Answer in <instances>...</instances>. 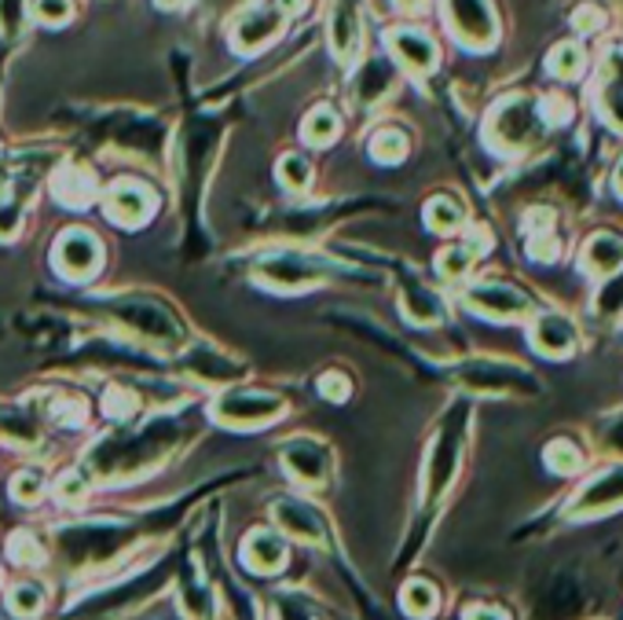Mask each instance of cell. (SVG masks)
I'll use <instances>...</instances> for the list:
<instances>
[{"instance_id":"4dcf8cb0","label":"cell","mask_w":623,"mask_h":620,"mask_svg":"<svg viewBox=\"0 0 623 620\" xmlns=\"http://www.w3.org/2000/svg\"><path fill=\"white\" fill-rule=\"evenodd\" d=\"M8 603H12L15 617H37L45 606V592H41V584H15Z\"/></svg>"},{"instance_id":"3957f363","label":"cell","mask_w":623,"mask_h":620,"mask_svg":"<svg viewBox=\"0 0 623 620\" xmlns=\"http://www.w3.org/2000/svg\"><path fill=\"white\" fill-rule=\"evenodd\" d=\"M209 412L228 426H268L286 412V400L276 393H260V389H224Z\"/></svg>"},{"instance_id":"f6af8a7d","label":"cell","mask_w":623,"mask_h":620,"mask_svg":"<svg viewBox=\"0 0 623 620\" xmlns=\"http://www.w3.org/2000/svg\"><path fill=\"white\" fill-rule=\"evenodd\" d=\"M162 8H176V4H184V0H158Z\"/></svg>"},{"instance_id":"f1b7e54d","label":"cell","mask_w":623,"mask_h":620,"mask_svg":"<svg viewBox=\"0 0 623 620\" xmlns=\"http://www.w3.org/2000/svg\"><path fill=\"white\" fill-rule=\"evenodd\" d=\"M583 66H587V56H583V48L572 45V41L558 45L547 59V70L554 77H561V82H576V77L583 74Z\"/></svg>"},{"instance_id":"60d3db41","label":"cell","mask_w":623,"mask_h":620,"mask_svg":"<svg viewBox=\"0 0 623 620\" xmlns=\"http://www.w3.org/2000/svg\"><path fill=\"white\" fill-rule=\"evenodd\" d=\"M19 19H23V12H19V0H0V29H4V34H15Z\"/></svg>"},{"instance_id":"277c9868","label":"cell","mask_w":623,"mask_h":620,"mask_svg":"<svg viewBox=\"0 0 623 620\" xmlns=\"http://www.w3.org/2000/svg\"><path fill=\"white\" fill-rule=\"evenodd\" d=\"M459 382L474 393H539V382L525 367L488 356L466 360V367H459Z\"/></svg>"},{"instance_id":"d4e9b609","label":"cell","mask_w":623,"mask_h":620,"mask_svg":"<svg viewBox=\"0 0 623 620\" xmlns=\"http://www.w3.org/2000/svg\"><path fill=\"white\" fill-rule=\"evenodd\" d=\"M338 133H341V118L334 107H316V111L305 118V129H301V136H305L312 147L334 144Z\"/></svg>"},{"instance_id":"f546056e","label":"cell","mask_w":623,"mask_h":620,"mask_svg":"<svg viewBox=\"0 0 623 620\" xmlns=\"http://www.w3.org/2000/svg\"><path fill=\"white\" fill-rule=\"evenodd\" d=\"M276 177H279V184L290 187V192H308V184H312V162L305 155H283L279 158V166H276Z\"/></svg>"},{"instance_id":"e575fe53","label":"cell","mask_w":623,"mask_h":620,"mask_svg":"<svg viewBox=\"0 0 623 620\" xmlns=\"http://www.w3.org/2000/svg\"><path fill=\"white\" fill-rule=\"evenodd\" d=\"M598 445L606 448V452H612V455L623 459V412L609 415L606 423L598 426Z\"/></svg>"},{"instance_id":"e0dca14e","label":"cell","mask_w":623,"mask_h":620,"mask_svg":"<svg viewBox=\"0 0 623 620\" xmlns=\"http://www.w3.org/2000/svg\"><path fill=\"white\" fill-rule=\"evenodd\" d=\"M271 514H276V522H279V528H283L286 536L305 539V544H323L327 525H323V518H319V510L312 503H301V499H279Z\"/></svg>"},{"instance_id":"d6a6232c","label":"cell","mask_w":623,"mask_h":620,"mask_svg":"<svg viewBox=\"0 0 623 620\" xmlns=\"http://www.w3.org/2000/svg\"><path fill=\"white\" fill-rule=\"evenodd\" d=\"M8 555H12V562H19V566H41L45 562V551H41V544H37L34 533H15L12 544H8Z\"/></svg>"},{"instance_id":"2e32d148","label":"cell","mask_w":623,"mask_h":620,"mask_svg":"<svg viewBox=\"0 0 623 620\" xmlns=\"http://www.w3.org/2000/svg\"><path fill=\"white\" fill-rule=\"evenodd\" d=\"M389 48H393V56L400 59V66H407L411 74H429L440 59L433 37L422 34V29H411V26L393 29V34H389Z\"/></svg>"},{"instance_id":"d590c367","label":"cell","mask_w":623,"mask_h":620,"mask_svg":"<svg viewBox=\"0 0 623 620\" xmlns=\"http://www.w3.org/2000/svg\"><path fill=\"white\" fill-rule=\"evenodd\" d=\"M34 15L48 26H63L70 23V15H74V4H70V0H37Z\"/></svg>"},{"instance_id":"f35d334b","label":"cell","mask_w":623,"mask_h":620,"mask_svg":"<svg viewBox=\"0 0 623 620\" xmlns=\"http://www.w3.org/2000/svg\"><path fill=\"white\" fill-rule=\"evenodd\" d=\"M319 393L330 397V400H345L349 397V378L338 375V372H327L323 378H319Z\"/></svg>"},{"instance_id":"1f68e13d","label":"cell","mask_w":623,"mask_h":620,"mask_svg":"<svg viewBox=\"0 0 623 620\" xmlns=\"http://www.w3.org/2000/svg\"><path fill=\"white\" fill-rule=\"evenodd\" d=\"M45 496V474L41 470H19L12 482V499L19 503H37Z\"/></svg>"},{"instance_id":"484cf974","label":"cell","mask_w":623,"mask_h":620,"mask_svg":"<svg viewBox=\"0 0 623 620\" xmlns=\"http://www.w3.org/2000/svg\"><path fill=\"white\" fill-rule=\"evenodd\" d=\"M404 613L407 617H415V620H429L437 613V606H440V595H437V587L429 584V580H411V584L404 587Z\"/></svg>"},{"instance_id":"7a4b0ae2","label":"cell","mask_w":623,"mask_h":620,"mask_svg":"<svg viewBox=\"0 0 623 620\" xmlns=\"http://www.w3.org/2000/svg\"><path fill=\"white\" fill-rule=\"evenodd\" d=\"M466 308L477 313L480 319H496V324H514L536 313V302L514 283H502V279H480L466 290Z\"/></svg>"},{"instance_id":"5bb4252c","label":"cell","mask_w":623,"mask_h":620,"mask_svg":"<svg viewBox=\"0 0 623 620\" xmlns=\"http://www.w3.org/2000/svg\"><path fill=\"white\" fill-rule=\"evenodd\" d=\"M579 272L590 279H612L623 272V235L620 232H595L579 250Z\"/></svg>"},{"instance_id":"ab89813d","label":"cell","mask_w":623,"mask_h":620,"mask_svg":"<svg viewBox=\"0 0 623 620\" xmlns=\"http://www.w3.org/2000/svg\"><path fill=\"white\" fill-rule=\"evenodd\" d=\"M276 620H312V613L305 609L301 598H279V609H276Z\"/></svg>"},{"instance_id":"7bdbcfd3","label":"cell","mask_w":623,"mask_h":620,"mask_svg":"<svg viewBox=\"0 0 623 620\" xmlns=\"http://www.w3.org/2000/svg\"><path fill=\"white\" fill-rule=\"evenodd\" d=\"M308 8V0H279V12L283 15H301Z\"/></svg>"},{"instance_id":"52a82bcc","label":"cell","mask_w":623,"mask_h":620,"mask_svg":"<svg viewBox=\"0 0 623 620\" xmlns=\"http://www.w3.org/2000/svg\"><path fill=\"white\" fill-rule=\"evenodd\" d=\"M110 313H114L118 324L133 327L136 335L150 338V342H180L184 331L166 308H158L147 297H122V302H110Z\"/></svg>"},{"instance_id":"6da1fadb","label":"cell","mask_w":623,"mask_h":620,"mask_svg":"<svg viewBox=\"0 0 623 620\" xmlns=\"http://www.w3.org/2000/svg\"><path fill=\"white\" fill-rule=\"evenodd\" d=\"M547 125V114H542V104L528 96H514L502 99V104L491 107L488 114V147L499 155H521L525 147H532Z\"/></svg>"},{"instance_id":"7402d4cb","label":"cell","mask_w":623,"mask_h":620,"mask_svg":"<svg viewBox=\"0 0 623 620\" xmlns=\"http://www.w3.org/2000/svg\"><path fill=\"white\" fill-rule=\"evenodd\" d=\"M396 82V70L386 63V59H370V63L359 70L356 85H353V96L359 107H375L378 99L389 96V88Z\"/></svg>"},{"instance_id":"ac0fdd59","label":"cell","mask_w":623,"mask_h":620,"mask_svg":"<svg viewBox=\"0 0 623 620\" xmlns=\"http://www.w3.org/2000/svg\"><path fill=\"white\" fill-rule=\"evenodd\" d=\"M400 308H404V316L415 327H437V324H444V316H448L444 297H440L433 287L418 283V279H411V283L404 287V294H400Z\"/></svg>"},{"instance_id":"ee69618b","label":"cell","mask_w":623,"mask_h":620,"mask_svg":"<svg viewBox=\"0 0 623 620\" xmlns=\"http://www.w3.org/2000/svg\"><path fill=\"white\" fill-rule=\"evenodd\" d=\"M616 195L623 198V158H620V166H616Z\"/></svg>"},{"instance_id":"8992f818","label":"cell","mask_w":623,"mask_h":620,"mask_svg":"<svg viewBox=\"0 0 623 620\" xmlns=\"http://www.w3.org/2000/svg\"><path fill=\"white\" fill-rule=\"evenodd\" d=\"M444 15L451 34L466 48H491L499 37V19L491 0H444Z\"/></svg>"},{"instance_id":"bcb514c9","label":"cell","mask_w":623,"mask_h":620,"mask_svg":"<svg viewBox=\"0 0 623 620\" xmlns=\"http://www.w3.org/2000/svg\"><path fill=\"white\" fill-rule=\"evenodd\" d=\"M400 4H407V8H418V4H422V0H400Z\"/></svg>"},{"instance_id":"b9f144b4","label":"cell","mask_w":623,"mask_h":620,"mask_svg":"<svg viewBox=\"0 0 623 620\" xmlns=\"http://www.w3.org/2000/svg\"><path fill=\"white\" fill-rule=\"evenodd\" d=\"M466 620H510V617H506V609H499V606H491V603H480V606L469 609Z\"/></svg>"},{"instance_id":"d6986e66","label":"cell","mask_w":623,"mask_h":620,"mask_svg":"<svg viewBox=\"0 0 623 620\" xmlns=\"http://www.w3.org/2000/svg\"><path fill=\"white\" fill-rule=\"evenodd\" d=\"M359 12L353 0H334V12H330V48L338 59H353L359 52Z\"/></svg>"},{"instance_id":"9a60e30c","label":"cell","mask_w":623,"mask_h":620,"mask_svg":"<svg viewBox=\"0 0 623 620\" xmlns=\"http://www.w3.org/2000/svg\"><path fill=\"white\" fill-rule=\"evenodd\" d=\"M283 463L290 470V477L301 485H323L327 470H330V455L319 441H308V437H297L283 448Z\"/></svg>"},{"instance_id":"5b68a950","label":"cell","mask_w":623,"mask_h":620,"mask_svg":"<svg viewBox=\"0 0 623 620\" xmlns=\"http://www.w3.org/2000/svg\"><path fill=\"white\" fill-rule=\"evenodd\" d=\"M462 415H466V408H459V418H455V412L448 415V423L440 426L437 441H433V448H429V455H426V496H429V503H437V499L451 488V482H455V474H459Z\"/></svg>"},{"instance_id":"9c48e42d","label":"cell","mask_w":623,"mask_h":620,"mask_svg":"<svg viewBox=\"0 0 623 620\" xmlns=\"http://www.w3.org/2000/svg\"><path fill=\"white\" fill-rule=\"evenodd\" d=\"M528 338H532V349H536L539 356L569 360L572 353H576V345H579V327H576V319H572V316L547 308V313H536V319H532Z\"/></svg>"},{"instance_id":"7c38bea8","label":"cell","mask_w":623,"mask_h":620,"mask_svg":"<svg viewBox=\"0 0 623 620\" xmlns=\"http://www.w3.org/2000/svg\"><path fill=\"white\" fill-rule=\"evenodd\" d=\"M286 15L268 4L260 8H249L246 15H239V23L231 26V45L239 48V52H260L265 45H271L279 37V29H283Z\"/></svg>"},{"instance_id":"836d02e7","label":"cell","mask_w":623,"mask_h":620,"mask_svg":"<svg viewBox=\"0 0 623 620\" xmlns=\"http://www.w3.org/2000/svg\"><path fill=\"white\" fill-rule=\"evenodd\" d=\"M103 408H107V415L110 418H129L139 408V400L133 389H122V386H114V389H107V400H103Z\"/></svg>"},{"instance_id":"cb8c5ba5","label":"cell","mask_w":623,"mask_h":620,"mask_svg":"<svg viewBox=\"0 0 623 620\" xmlns=\"http://www.w3.org/2000/svg\"><path fill=\"white\" fill-rule=\"evenodd\" d=\"M542 466H547L550 474H558V477L579 474V466H583L579 445L572 441V437H554V441L547 445V452H542Z\"/></svg>"},{"instance_id":"8fae6325","label":"cell","mask_w":623,"mask_h":620,"mask_svg":"<svg viewBox=\"0 0 623 620\" xmlns=\"http://www.w3.org/2000/svg\"><path fill=\"white\" fill-rule=\"evenodd\" d=\"M103 206L114 224L139 228V224H147L150 214H155V195H150L139 180H114L103 198Z\"/></svg>"},{"instance_id":"74e56055","label":"cell","mask_w":623,"mask_h":620,"mask_svg":"<svg viewBox=\"0 0 623 620\" xmlns=\"http://www.w3.org/2000/svg\"><path fill=\"white\" fill-rule=\"evenodd\" d=\"M19 228H23V209H19L15 203H4L0 198V239H15L19 235Z\"/></svg>"},{"instance_id":"44dd1931","label":"cell","mask_w":623,"mask_h":620,"mask_svg":"<svg viewBox=\"0 0 623 620\" xmlns=\"http://www.w3.org/2000/svg\"><path fill=\"white\" fill-rule=\"evenodd\" d=\"M243 562L254 569V573H276V569L286 566V544L279 533H249L243 544Z\"/></svg>"},{"instance_id":"603a6c76","label":"cell","mask_w":623,"mask_h":620,"mask_svg":"<svg viewBox=\"0 0 623 620\" xmlns=\"http://www.w3.org/2000/svg\"><path fill=\"white\" fill-rule=\"evenodd\" d=\"M426 228L437 235L459 232V228H466V206L455 195H433L426 203Z\"/></svg>"},{"instance_id":"4316f807","label":"cell","mask_w":623,"mask_h":620,"mask_svg":"<svg viewBox=\"0 0 623 620\" xmlns=\"http://www.w3.org/2000/svg\"><path fill=\"white\" fill-rule=\"evenodd\" d=\"M477 254L469 250L466 243H451L437 254V272L448 279V283H462V279L469 276V268H474Z\"/></svg>"},{"instance_id":"4fadbf2b","label":"cell","mask_w":623,"mask_h":620,"mask_svg":"<svg viewBox=\"0 0 623 620\" xmlns=\"http://www.w3.org/2000/svg\"><path fill=\"white\" fill-rule=\"evenodd\" d=\"M257 276H260V283H268L276 290H305L312 283H319V268L312 265L308 257L290 254V250H283V254H268L265 262L257 265Z\"/></svg>"},{"instance_id":"ba28073f","label":"cell","mask_w":623,"mask_h":620,"mask_svg":"<svg viewBox=\"0 0 623 620\" xmlns=\"http://www.w3.org/2000/svg\"><path fill=\"white\" fill-rule=\"evenodd\" d=\"M52 262L66 279H96L99 268H103V246L85 228H70V232L59 235Z\"/></svg>"},{"instance_id":"8d00e7d4","label":"cell","mask_w":623,"mask_h":620,"mask_svg":"<svg viewBox=\"0 0 623 620\" xmlns=\"http://www.w3.org/2000/svg\"><path fill=\"white\" fill-rule=\"evenodd\" d=\"M56 496L63 499V503H77V499L88 496V482H85L82 474H63V477H59Z\"/></svg>"},{"instance_id":"ffe728a7","label":"cell","mask_w":623,"mask_h":620,"mask_svg":"<svg viewBox=\"0 0 623 620\" xmlns=\"http://www.w3.org/2000/svg\"><path fill=\"white\" fill-rule=\"evenodd\" d=\"M52 195L56 203H63L66 209H85L96 203V184L93 173L82 166H63L52 180Z\"/></svg>"},{"instance_id":"30bf717a","label":"cell","mask_w":623,"mask_h":620,"mask_svg":"<svg viewBox=\"0 0 623 620\" xmlns=\"http://www.w3.org/2000/svg\"><path fill=\"white\" fill-rule=\"evenodd\" d=\"M623 507V466L595 474L569 503V518H598Z\"/></svg>"},{"instance_id":"83f0119b","label":"cell","mask_w":623,"mask_h":620,"mask_svg":"<svg viewBox=\"0 0 623 620\" xmlns=\"http://www.w3.org/2000/svg\"><path fill=\"white\" fill-rule=\"evenodd\" d=\"M370 155H375L378 162H386V166L404 162V158H407V133H404V129H393V125L378 129L375 139H370Z\"/></svg>"}]
</instances>
